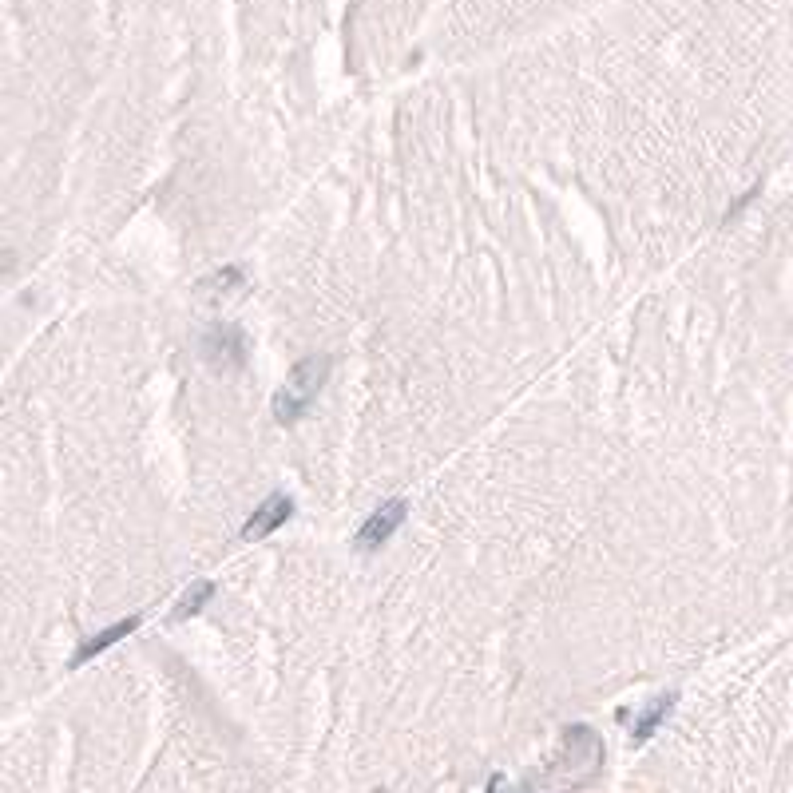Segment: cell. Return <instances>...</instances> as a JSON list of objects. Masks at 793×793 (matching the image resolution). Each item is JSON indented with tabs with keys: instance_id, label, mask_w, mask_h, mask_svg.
<instances>
[{
	"instance_id": "cell-8",
	"label": "cell",
	"mask_w": 793,
	"mask_h": 793,
	"mask_svg": "<svg viewBox=\"0 0 793 793\" xmlns=\"http://www.w3.org/2000/svg\"><path fill=\"white\" fill-rule=\"evenodd\" d=\"M215 286H242V266H227L215 274Z\"/></svg>"
},
{
	"instance_id": "cell-7",
	"label": "cell",
	"mask_w": 793,
	"mask_h": 793,
	"mask_svg": "<svg viewBox=\"0 0 793 793\" xmlns=\"http://www.w3.org/2000/svg\"><path fill=\"white\" fill-rule=\"evenodd\" d=\"M211 595H215V583L211 579H199L183 599H179V607H175V619H187V615H195V611H203V603H211Z\"/></svg>"
},
{
	"instance_id": "cell-5",
	"label": "cell",
	"mask_w": 793,
	"mask_h": 793,
	"mask_svg": "<svg viewBox=\"0 0 793 793\" xmlns=\"http://www.w3.org/2000/svg\"><path fill=\"white\" fill-rule=\"evenodd\" d=\"M135 627H139V615H127V619H119V623H112V627H104L100 635L84 639V643H80V651L72 655V671H80L84 663H92L96 655H104V651H108V647H115L119 639H127Z\"/></svg>"
},
{
	"instance_id": "cell-6",
	"label": "cell",
	"mask_w": 793,
	"mask_h": 793,
	"mask_svg": "<svg viewBox=\"0 0 793 793\" xmlns=\"http://www.w3.org/2000/svg\"><path fill=\"white\" fill-rule=\"evenodd\" d=\"M675 710V694H663V698H655V706L647 710V714H639L635 718V726H631V738L635 742H647L663 722H667V714Z\"/></svg>"
},
{
	"instance_id": "cell-1",
	"label": "cell",
	"mask_w": 793,
	"mask_h": 793,
	"mask_svg": "<svg viewBox=\"0 0 793 793\" xmlns=\"http://www.w3.org/2000/svg\"><path fill=\"white\" fill-rule=\"evenodd\" d=\"M326 377H330V357H318V353H314V357L298 361V365L290 369V381L274 393V417H278L282 425L302 421V417H306V409L318 401V393H322Z\"/></svg>"
},
{
	"instance_id": "cell-2",
	"label": "cell",
	"mask_w": 793,
	"mask_h": 793,
	"mask_svg": "<svg viewBox=\"0 0 793 793\" xmlns=\"http://www.w3.org/2000/svg\"><path fill=\"white\" fill-rule=\"evenodd\" d=\"M405 516H409V504H405V500H389V504H381V508L361 524V532H357V548L373 552V548L389 544V540H393V532L405 524Z\"/></svg>"
},
{
	"instance_id": "cell-4",
	"label": "cell",
	"mask_w": 793,
	"mask_h": 793,
	"mask_svg": "<svg viewBox=\"0 0 793 793\" xmlns=\"http://www.w3.org/2000/svg\"><path fill=\"white\" fill-rule=\"evenodd\" d=\"M290 516H294V500H290V496H270V500H262L258 512L242 524V540H266V536L278 532Z\"/></svg>"
},
{
	"instance_id": "cell-3",
	"label": "cell",
	"mask_w": 793,
	"mask_h": 793,
	"mask_svg": "<svg viewBox=\"0 0 793 793\" xmlns=\"http://www.w3.org/2000/svg\"><path fill=\"white\" fill-rule=\"evenodd\" d=\"M203 353L215 361V365H223V369H238L242 361H246V334L238 330V326H215L207 338H203Z\"/></svg>"
}]
</instances>
